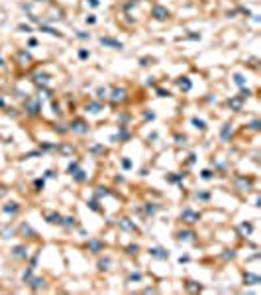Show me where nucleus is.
<instances>
[{"label":"nucleus","instance_id":"48","mask_svg":"<svg viewBox=\"0 0 261 295\" xmlns=\"http://www.w3.org/2000/svg\"><path fill=\"white\" fill-rule=\"evenodd\" d=\"M39 148H43V150H57V146H55V144H41Z\"/></svg>","mask_w":261,"mask_h":295},{"label":"nucleus","instance_id":"27","mask_svg":"<svg viewBox=\"0 0 261 295\" xmlns=\"http://www.w3.org/2000/svg\"><path fill=\"white\" fill-rule=\"evenodd\" d=\"M100 108H102V104L100 102H91V104H87V110H91V112H100Z\"/></svg>","mask_w":261,"mask_h":295},{"label":"nucleus","instance_id":"50","mask_svg":"<svg viewBox=\"0 0 261 295\" xmlns=\"http://www.w3.org/2000/svg\"><path fill=\"white\" fill-rule=\"evenodd\" d=\"M63 126H65V124H57V126H55V130H57V132H61V134L69 132V128H63Z\"/></svg>","mask_w":261,"mask_h":295},{"label":"nucleus","instance_id":"61","mask_svg":"<svg viewBox=\"0 0 261 295\" xmlns=\"http://www.w3.org/2000/svg\"><path fill=\"white\" fill-rule=\"evenodd\" d=\"M87 2H88L91 6H98V0H87Z\"/></svg>","mask_w":261,"mask_h":295},{"label":"nucleus","instance_id":"31","mask_svg":"<svg viewBox=\"0 0 261 295\" xmlns=\"http://www.w3.org/2000/svg\"><path fill=\"white\" fill-rule=\"evenodd\" d=\"M63 226H65V228H73L75 224H77V222H75V218L73 216H67V218H63V222H61Z\"/></svg>","mask_w":261,"mask_h":295},{"label":"nucleus","instance_id":"20","mask_svg":"<svg viewBox=\"0 0 261 295\" xmlns=\"http://www.w3.org/2000/svg\"><path fill=\"white\" fill-rule=\"evenodd\" d=\"M29 285H32L33 289H39V287H45V279H43V278H32V281H29Z\"/></svg>","mask_w":261,"mask_h":295},{"label":"nucleus","instance_id":"14","mask_svg":"<svg viewBox=\"0 0 261 295\" xmlns=\"http://www.w3.org/2000/svg\"><path fill=\"white\" fill-rule=\"evenodd\" d=\"M20 234H24V236H28V238H33L35 236V232H33V228L28 224V222H24V224L20 226Z\"/></svg>","mask_w":261,"mask_h":295},{"label":"nucleus","instance_id":"21","mask_svg":"<svg viewBox=\"0 0 261 295\" xmlns=\"http://www.w3.org/2000/svg\"><path fill=\"white\" fill-rule=\"evenodd\" d=\"M87 177H88V175L84 173L83 169H77V171L73 173V181H77V183H83V181H84Z\"/></svg>","mask_w":261,"mask_h":295},{"label":"nucleus","instance_id":"8","mask_svg":"<svg viewBox=\"0 0 261 295\" xmlns=\"http://www.w3.org/2000/svg\"><path fill=\"white\" fill-rule=\"evenodd\" d=\"M12 256L16 260H26L28 258V248L26 246H16V248H12Z\"/></svg>","mask_w":261,"mask_h":295},{"label":"nucleus","instance_id":"45","mask_svg":"<svg viewBox=\"0 0 261 295\" xmlns=\"http://www.w3.org/2000/svg\"><path fill=\"white\" fill-rule=\"evenodd\" d=\"M234 250H226V254H224V260H234Z\"/></svg>","mask_w":261,"mask_h":295},{"label":"nucleus","instance_id":"39","mask_svg":"<svg viewBox=\"0 0 261 295\" xmlns=\"http://www.w3.org/2000/svg\"><path fill=\"white\" fill-rule=\"evenodd\" d=\"M189 289H191V291H200L202 287H200L196 281H189Z\"/></svg>","mask_w":261,"mask_h":295},{"label":"nucleus","instance_id":"17","mask_svg":"<svg viewBox=\"0 0 261 295\" xmlns=\"http://www.w3.org/2000/svg\"><path fill=\"white\" fill-rule=\"evenodd\" d=\"M177 85H179V89H181V91H185V93H186V91H191V87H192V83L186 79V77H183L181 81H177Z\"/></svg>","mask_w":261,"mask_h":295},{"label":"nucleus","instance_id":"53","mask_svg":"<svg viewBox=\"0 0 261 295\" xmlns=\"http://www.w3.org/2000/svg\"><path fill=\"white\" fill-rule=\"evenodd\" d=\"M37 155H41V152H29V154H26V158H37Z\"/></svg>","mask_w":261,"mask_h":295},{"label":"nucleus","instance_id":"58","mask_svg":"<svg viewBox=\"0 0 261 295\" xmlns=\"http://www.w3.org/2000/svg\"><path fill=\"white\" fill-rule=\"evenodd\" d=\"M143 116H145V118H147V120H153V118H155V114H153V112H145V114H143Z\"/></svg>","mask_w":261,"mask_h":295},{"label":"nucleus","instance_id":"2","mask_svg":"<svg viewBox=\"0 0 261 295\" xmlns=\"http://www.w3.org/2000/svg\"><path fill=\"white\" fill-rule=\"evenodd\" d=\"M200 215L198 212H195L192 209H185V211L181 212V220H185V222H189V224H192V222H198Z\"/></svg>","mask_w":261,"mask_h":295},{"label":"nucleus","instance_id":"5","mask_svg":"<svg viewBox=\"0 0 261 295\" xmlns=\"http://www.w3.org/2000/svg\"><path fill=\"white\" fill-rule=\"evenodd\" d=\"M43 218H45L49 224H61V222H63V216L59 215V212H55V211H47V212H43Z\"/></svg>","mask_w":261,"mask_h":295},{"label":"nucleus","instance_id":"7","mask_svg":"<svg viewBox=\"0 0 261 295\" xmlns=\"http://www.w3.org/2000/svg\"><path fill=\"white\" fill-rule=\"evenodd\" d=\"M149 256L157 258V260H167V258H169V252L163 250V248H149Z\"/></svg>","mask_w":261,"mask_h":295},{"label":"nucleus","instance_id":"26","mask_svg":"<svg viewBox=\"0 0 261 295\" xmlns=\"http://www.w3.org/2000/svg\"><path fill=\"white\" fill-rule=\"evenodd\" d=\"M157 211H159V205H155V203H145V212H147V215H155Z\"/></svg>","mask_w":261,"mask_h":295},{"label":"nucleus","instance_id":"4","mask_svg":"<svg viewBox=\"0 0 261 295\" xmlns=\"http://www.w3.org/2000/svg\"><path fill=\"white\" fill-rule=\"evenodd\" d=\"M100 43H102V46H106V47H112V49H124V43L122 42H118V39H114V38H100Z\"/></svg>","mask_w":261,"mask_h":295},{"label":"nucleus","instance_id":"41","mask_svg":"<svg viewBox=\"0 0 261 295\" xmlns=\"http://www.w3.org/2000/svg\"><path fill=\"white\" fill-rule=\"evenodd\" d=\"M18 59H20V61H29V53H26V51H20V55H18Z\"/></svg>","mask_w":261,"mask_h":295},{"label":"nucleus","instance_id":"42","mask_svg":"<svg viewBox=\"0 0 261 295\" xmlns=\"http://www.w3.org/2000/svg\"><path fill=\"white\" fill-rule=\"evenodd\" d=\"M12 234H14L12 228H4V230H2V238H12Z\"/></svg>","mask_w":261,"mask_h":295},{"label":"nucleus","instance_id":"49","mask_svg":"<svg viewBox=\"0 0 261 295\" xmlns=\"http://www.w3.org/2000/svg\"><path fill=\"white\" fill-rule=\"evenodd\" d=\"M122 167H124V169H130V167H132V162H130V159H122Z\"/></svg>","mask_w":261,"mask_h":295},{"label":"nucleus","instance_id":"57","mask_svg":"<svg viewBox=\"0 0 261 295\" xmlns=\"http://www.w3.org/2000/svg\"><path fill=\"white\" fill-rule=\"evenodd\" d=\"M251 130H259V120H253L251 122Z\"/></svg>","mask_w":261,"mask_h":295},{"label":"nucleus","instance_id":"33","mask_svg":"<svg viewBox=\"0 0 261 295\" xmlns=\"http://www.w3.org/2000/svg\"><path fill=\"white\" fill-rule=\"evenodd\" d=\"M33 187H35V191H41V189L45 187V179H35V181H33Z\"/></svg>","mask_w":261,"mask_h":295},{"label":"nucleus","instance_id":"51","mask_svg":"<svg viewBox=\"0 0 261 295\" xmlns=\"http://www.w3.org/2000/svg\"><path fill=\"white\" fill-rule=\"evenodd\" d=\"M88 55H91V53H88L87 49H81V51H79V57H81V59H88Z\"/></svg>","mask_w":261,"mask_h":295},{"label":"nucleus","instance_id":"34","mask_svg":"<svg viewBox=\"0 0 261 295\" xmlns=\"http://www.w3.org/2000/svg\"><path fill=\"white\" fill-rule=\"evenodd\" d=\"M192 124H195V128H198V130H204V128H206L204 120H200V118H192Z\"/></svg>","mask_w":261,"mask_h":295},{"label":"nucleus","instance_id":"36","mask_svg":"<svg viewBox=\"0 0 261 295\" xmlns=\"http://www.w3.org/2000/svg\"><path fill=\"white\" fill-rule=\"evenodd\" d=\"M98 205H100V203H98V201L94 199V201H91V203H88V207H91V209H92L94 212H100V207H98Z\"/></svg>","mask_w":261,"mask_h":295},{"label":"nucleus","instance_id":"28","mask_svg":"<svg viewBox=\"0 0 261 295\" xmlns=\"http://www.w3.org/2000/svg\"><path fill=\"white\" fill-rule=\"evenodd\" d=\"M126 252H128L130 256H137V254H140V246H137V244H130L128 248H126Z\"/></svg>","mask_w":261,"mask_h":295},{"label":"nucleus","instance_id":"3","mask_svg":"<svg viewBox=\"0 0 261 295\" xmlns=\"http://www.w3.org/2000/svg\"><path fill=\"white\" fill-rule=\"evenodd\" d=\"M87 248H88V252H91V254H98V252H102V250H104V242L98 240V238H91L88 244H87Z\"/></svg>","mask_w":261,"mask_h":295},{"label":"nucleus","instance_id":"18","mask_svg":"<svg viewBox=\"0 0 261 295\" xmlns=\"http://www.w3.org/2000/svg\"><path fill=\"white\" fill-rule=\"evenodd\" d=\"M110 266H112V260H110V258H102V260H98V270L100 271L110 270Z\"/></svg>","mask_w":261,"mask_h":295},{"label":"nucleus","instance_id":"1","mask_svg":"<svg viewBox=\"0 0 261 295\" xmlns=\"http://www.w3.org/2000/svg\"><path fill=\"white\" fill-rule=\"evenodd\" d=\"M69 130L71 132H77V134H87L88 132V124L84 120H73L69 124Z\"/></svg>","mask_w":261,"mask_h":295},{"label":"nucleus","instance_id":"60","mask_svg":"<svg viewBox=\"0 0 261 295\" xmlns=\"http://www.w3.org/2000/svg\"><path fill=\"white\" fill-rule=\"evenodd\" d=\"M92 152H104V148H102V146H94V148H92Z\"/></svg>","mask_w":261,"mask_h":295},{"label":"nucleus","instance_id":"44","mask_svg":"<svg viewBox=\"0 0 261 295\" xmlns=\"http://www.w3.org/2000/svg\"><path fill=\"white\" fill-rule=\"evenodd\" d=\"M18 30H20V32H26V33H29V32H32V26H26V24H20V26H18Z\"/></svg>","mask_w":261,"mask_h":295},{"label":"nucleus","instance_id":"54","mask_svg":"<svg viewBox=\"0 0 261 295\" xmlns=\"http://www.w3.org/2000/svg\"><path fill=\"white\" fill-rule=\"evenodd\" d=\"M157 93H159V96H171V93L169 91H163V89H159Z\"/></svg>","mask_w":261,"mask_h":295},{"label":"nucleus","instance_id":"37","mask_svg":"<svg viewBox=\"0 0 261 295\" xmlns=\"http://www.w3.org/2000/svg\"><path fill=\"white\" fill-rule=\"evenodd\" d=\"M141 279H143V275H141L140 271H136V274L130 275V281H141Z\"/></svg>","mask_w":261,"mask_h":295},{"label":"nucleus","instance_id":"62","mask_svg":"<svg viewBox=\"0 0 261 295\" xmlns=\"http://www.w3.org/2000/svg\"><path fill=\"white\" fill-rule=\"evenodd\" d=\"M179 262H181V264L183 262H189V256H181V258H179Z\"/></svg>","mask_w":261,"mask_h":295},{"label":"nucleus","instance_id":"47","mask_svg":"<svg viewBox=\"0 0 261 295\" xmlns=\"http://www.w3.org/2000/svg\"><path fill=\"white\" fill-rule=\"evenodd\" d=\"M196 199H200V201H208V199H210V195H208V193H196Z\"/></svg>","mask_w":261,"mask_h":295},{"label":"nucleus","instance_id":"9","mask_svg":"<svg viewBox=\"0 0 261 295\" xmlns=\"http://www.w3.org/2000/svg\"><path fill=\"white\" fill-rule=\"evenodd\" d=\"M153 16L157 18V20H167V18H169V10L157 4V6H153Z\"/></svg>","mask_w":261,"mask_h":295},{"label":"nucleus","instance_id":"11","mask_svg":"<svg viewBox=\"0 0 261 295\" xmlns=\"http://www.w3.org/2000/svg\"><path fill=\"white\" fill-rule=\"evenodd\" d=\"M39 108H41V102H39V100H28L26 110H28L29 114H37V112H39Z\"/></svg>","mask_w":261,"mask_h":295},{"label":"nucleus","instance_id":"35","mask_svg":"<svg viewBox=\"0 0 261 295\" xmlns=\"http://www.w3.org/2000/svg\"><path fill=\"white\" fill-rule=\"evenodd\" d=\"M77 169H79V162H71V163H69V167H67V171H69L71 175H73Z\"/></svg>","mask_w":261,"mask_h":295},{"label":"nucleus","instance_id":"12","mask_svg":"<svg viewBox=\"0 0 261 295\" xmlns=\"http://www.w3.org/2000/svg\"><path fill=\"white\" fill-rule=\"evenodd\" d=\"M241 100H244L241 96H234V99L228 100V106L232 108V110H236V112H240L241 110Z\"/></svg>","mask_w":261,"mask_h":295},{"label":"nucleus","instance_id":"19","mask_svg":"<svg viewBox=\"0 0 261 295\" xmlns=\"http://www.w3.org/2000/svg\"><path fill=\"white\" fill-rule=\"evenodd\" d=\"M244 281L247 283V285H257V283H259V275H253V274H245V275H244Z\"/></svg>","mask_w":261,"mask_h":295},{"label":"nucleus","instance_id":"59","mask_svg":"<svg viewBox=\"0 0 261 295\" xmlns=\"http://www.w3.org/2000/svg\"><path fill=\"white\" fill-rule=\"evenodd\" d=\"M45 177H55V171H51V169H47V171H45Z\"/></svg>","mask_w":261,"mask_h":295},{"label":"nucleus","instance_id":"40","mask_svg":"<svg viewBox=\"0 0 261 295\" xmlns=\"http://www.w3.org/2000/svg\"><path fill=\"white\" fill-rule=\"evenodd\" d=\"M234 83H236V85H240V87H244V77L236 73V75H234Z\"/></svg>","mask_w":261,"mask_h":295},{"label":"nucleus","instance_id":"16","mask_svg":"<svg viewBox=\"0 0 261 295\" xmlns=\"http://www.w3.org/2000/svg\"><path fill=\"white\" fill-rule=\"evenodd\" d=\"M18 211H20V205L14 203V201H12V203H6V205H4V212H8V215H16Z\"/></svg>","mask_w":261,"mask_h":295},{"label":"nucleus","instance_id":"25","mask_svg":"<svg viewBox=\"0 0 261 295\" xmlns=\"http://www.w3.org/2000/svg\"><path fill=\"white\" fill-rule=\"evenodd\" d=\"M33 81H35L37 85H45L47 81H49V75H45V73H37V75H35V79H33Z\"/></svg>","mask_w":261,"mask_h":295},{"label":"nucleus","instance_id":"30","mask_svg":"<svg viewBox=\"0 0 261 295\" xmlns=\"http://www.w3.org/2000/svg\"><path fill=\"white\" fill-rule=\"evenodd\" d=\"M96 96H98V100L106 99V96H108V89L106 87H98V89H96Z\"/></svg>","mask_w":261,"mask_h":295},{"label":"nucleus","instance_id":"29","mask_svg":"<svg viewBox=\"0 0 261 295\" xmlns=\"http://www.w3.org/2000/svg\"><path fill=\"white\" fill-rule=\"evenodd\" d=\"M110 189H106V187H98V189H96V197H98V199H102V197H108V195H110Z\"/></svg>","mask_w":261,"mask_h":295},{"label":"nucleus","instance_id":"46","mask_svg":"<svg viewBox=\"0 0 261 295\" xmlns=\"http://www.w3.org/2000/svg\"><path fill=\"white\" fill-rule=\"evenodd\" d=\"M212 177H214V173H212L210 169H204L202 171V179H212Z\"/></svg>","mask_w":261,"mask_h":295},{"label":"nucleus","instance_id":"13","mask_svg":"<svg viewBox=\"0 0 261 295\" xmlns=\"http://www.w3.org/2000/svg\"><path fill=\"white\" fill-rule=\"evenodd\" d=\"M236 187L240 189V191H249V189H251V181H249V179L240 177V179H238V185H236Z\"/></svg>","mask_w":261,"mask_h":295},{"label":"nucleus","instance_id":"22","mask_svg":"<svg viewBox=\"0 0 261 295\" xmlns=\"http://www.w3.org/2000/svg\"><path fill=\"white\" fill-rule=\"evenodd\" d=\"M230 136H232V126L226 124V126L222 128V132H220V138H222L224 142H228V138H230Z\"/></svg>","mask_w":261,"mask_h":295},{"label":"nucleus","instance_id":"43","mask_svg":"<svg viewBox=\"0 0 261 295\" xmlns=\"http://www.w3.org/2000/svg\"><path fill=\"white\" fill-rule=\"evenodd\" d=\"M77 38H81V39H91V33H88V32H77Z\"/></svg>","mask_w":261,"mask_h":295},{"label":"nucleus","instance_id":"10","mask_svg":"<svg viewBox=\"0 0 261 295\" xmlns=\"http://www.w3.org/2000/svg\"><path fill=\"white\" fill-rule=\"evenodd\" d=\"M196 234L192 232V230H181V232L177 234V240L179 242H189V240H195Z\"/></svg>","mask_w":261,"mask_h":295},{"label":"nucleus","instance_id":"55","mask_svg":"<svg viewBox=\"0 0 261 295\" xmlns=\"http://www.w3.org/2000/svg\"><path fill=\"white\" fill-rule=\"evenodd\" d=\"M149 63H151V59H149V57H143V59H141V65H143V67H147Z\"/></svg>","mask_w":261,"mask_h":295},{"label":"nucleus","instance_id":"24","mask_svg":"<svg viewBox=\"0 0 261 295\" xmlns=\"http://www.w3.org/2000/svg\"><path fill=\"white\" fill-rule=\"evenodd\" d=\"M118 224H120L124 230H136V224H132V222H130V218H122Z\"/></svg>","mask_w":261,"mask_h":295},{"label":"nucleus","instance_id":"52","mask_svg":"<svg viewBox=\"0 0 261 295\" xmlns=\"http://www.w3.org/2000/svg\"><path fill=\"white\" fill-rule=\"evenodd\" d=\"M249 95H251V91H249V89H241V99H245V96H249Z\"/></svg>","mask_w":261,"mask_h":295},{"label":"nucleus","instance_id":"32","mask_svg":"<svg viewBox=\"0 0 261 295\" xmlns=\"http://www.w3.org/2000/svg\"><path fill=\"white\" fill-rule=\"evenodd\" d=\"M22 278H24L26 283H29V281H32V278H33V268H28V270L24 271V275H22Z\"/></svg>","mask_w":261,"mask_h":295},{"label":"nucleus","instance_id":"38","mask_svg":"<svg viewBox=\"0 0 261 295\" xmlns=\"http://www.w3.org/2000/svg\"><path fill=\"white\" fill-rule=\"evenodd\" d=\"M57 150H61L63 154H73L75 148H73V146H63V148H57Z\"/></svg>","mask_w":261,"mask_h":295},{"label":"nucleus","instance_id":"6","mask_svg":"<svg viewBox=\"0 0 261 295\" xmlns=\"http://www.w3.org/2000/svg\"><path fill=\"white\" fill-rule=\"evenodd\" d=\"M126 95H128V93H126V89H114V91H112V95H110V100L114 104H118V102H124L126 100Z\"/></svg>","mask_w":261,"mask_h":295},{"label":"nucleus","instance_id":"23","mask_svg":"<svg viewBox=\"0 0 261 295\" xmlns=\"http://www.w3.org/2000/svg\"><path fill=\"white\" fill-rule=\"evenodd\" d=\"M39 30H41V32H45V33H51V36H57V38L61 36V33H59L55 28H51V26H45V24H39Z\"/></svg>","mask_w":261,"mask_h":295},{"label":"nucleus","instance_id":"15","mask_svg":"<svg viewBox=\"0 0 261 295\" xmlns=\"http://www.w3.org/2000/svg\"><path fill=\"white\" fill-rule=\"evenodd\" d=\"M238 232H240L241 236H244V234H245V236H249V234L253 232V226L249 224V222H241V224H240V228H238Z\"/></svg>","mask_w":261,"mask_h":295},{"label":"nucleus","instance_id":"56","mask_svg":"<svg viewBox=\"0 0 261 295\" xmlns=\"http://www.w3.org/2000/svg\"><path fill=\"white\" fill-rule=\"evenodd\" d=\"M87 24H96V18L94 16H87Z\"/></svg>","mask_w":261,"mask_h":295}]
</instances>
